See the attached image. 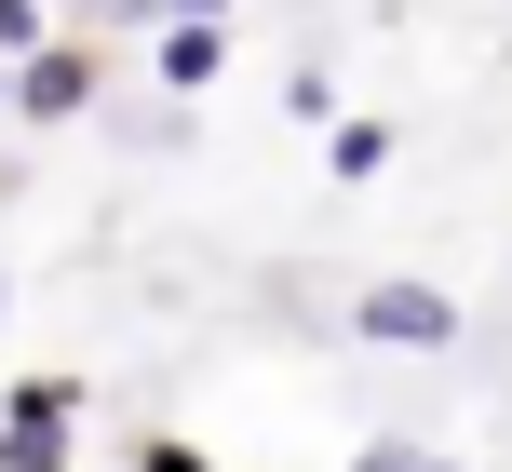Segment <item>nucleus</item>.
Returning a JSON list of instances; mask_svg holds the SVG:
<instances>
[{"mask_svg": "<svg viewBox=\"0 0 512 472\" xmlns=\"http://www.w3.org/2000/svg\"><path fill=\"white\" fill-rule=\"evenodd\" d=\"M351 472H472V459H445V446H418V432H378V446H351Z\"/></svg>", "mask_w": 512, "mask_h": 472, "instance_id": "nucleus-6", "label": "nucleus"}, {"mask_svg": "<svg viewBox=\"0 0 512 472\" xmlns=\"http://www.w3.org/2000/svg\"><path fill=\"white\" fill-rule=\"evenodd\" d=\"M391 149H405L391 122H337V135H324V176H337V189H364V176H391Z\"/></svg>", "mask_w": 512, "mask_h": 472, "instance_id": "nucleus-4", "label": "nucleus"}, {"mask_svg": "<svg viewBox=\"0 0 512 472\" xmlns=\"http://www.w3.org/2000/svg\"><path fill=\"white\" fill-rule=\"evenodd\" d=\"M351 338H364V351H459V338H472V311H459L445 284H418V270H391V284H364V297H351Z\"/></svg>", "mask_w": 512, "mask_h": 472, "instance_id": "nucleus-1", "label": "nucleus"}, {"mask_svg": "<svg viewBox=\"0 0 512 472\" xmlns=\"http://www.w3.org/2000/svg\"><path fill=\"white\" fill-rule=\"evenodd\" d=\"M135 472H216V459H189L176 432H149V446H135Z\"/></svg>", "mask_w": 512, "mask_h": 472, "instance_id": "nucleus-9", "label": "nucleus"}, {"mask_svg": "<svg viewBox=\"0 0 512 472\" xmlns=\"http://www.w3.org/2000/svg\"><path fill=\"white\" fill-rule=\"evenodd\" d=\"M54 41V14H41V0H0V68H14V54H41Z\"/></svg>", "mask_w": 512, "mask_h": 472, "instance_id": "nucleus-8", "label": "nucleus"}, {"mask_svg": "<svg viewBox=\"0 0 512 472\" xmlns=\"http://www.w3.org/2000/svg\"><path fill=\"white\" fill-rule=\"evenodd\" d=\"M0 324H14V284H0Z\"/></svg>", "mask_w": 512, "mask_h": 472, "instance_id": "nucleus-12", "label": "nucleus"}, {"mask_svg": "<svg viewBox=\"0 0 512 472\" xmlns=\"http://www.w3.org/2000/svg\"><path fill=\"white\" fill-rule=\"evenodd\" d=\"M81 392H95V378H14V392H0V419H41V432H68V419H81Z\"/></svg>", "mask_w": 512, "mask_h": 472, "instance_id": "nucleus-5", "label": "nucleus"}, {"mask_svg": "<svg viewBox=\"0 0 512 472\" xmlns=\"http://www.w3.org/2000/svg\"><path fill=\"white\" fill-rule=\"evenodd\" d=\"M0 108H14V68H0Z\"/></svg>", "mask_w": 512, "mask_h": 472, "instance_id": "nucleus-11", "label": "nucleus"}, {"mask_svg": "<svg viewBox=\"0 0 512 472\" xmlns=\"http://www.w3.org/2000/svg\"><path fill=\"white\" fill-rule=\"evenodd\" d=\"M95 27H54L41 54H14V122H81V108H95Z\"/></svg>", "mask_w": 512, "mask_h": 472, "instance_id": "nucleus-2", "label": "nucleus"}, {"mask_svg": "<svg viewBox=\"0 0 512 472\" xmlns=\"http://www.w3.org/2000/svg\"><path fill=\"white\" fill-rule=\"evenodd\" d=\"M149 14H230V0H149Z\"/></svg>", "mask_w": 512, "mask_h": 472, "instance_id": "nucleus-10", "label": "nucleus"}, {"mask_svg": "<svg viewBox=\"0 0 512 472\" xmlns=\"http://www.w3.org/2000/svg\"><path fill=\"white\" fill-rule=\"evenodd\" d=\"M0 472H68V432H41V419H0Z\"/></svg>", "mask_w": 512, "mask_h": 472, "instance_id": "nucleus-7", "label": "nucleus"}, {"mask_svg": "<svg viewBox=\"0 0 512 472\" xmlns=\"http://www.w3.org/2000/svg\"><path fill=\"white\" fill-rule=\"evenodd\" d=\"M149 68H162V95H216V68H230V14H162Z\"/></svg>", "mask_w": 512, "mask_h": 472, "instance_id": "nucleus-3", "label": "nucleus"}]
</instances>
